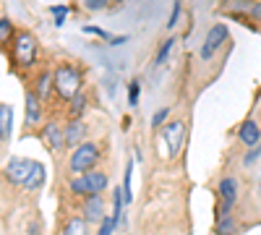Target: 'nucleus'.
Masks as SVG:
<instances>
[{"label": "nucleus", "mask_w": 261, "mask_h": 235, "mask_svg": "<svg viewBox=\"0 0 261 235\" xmlns=\"http://www.w3.org/2000/svg\"><path fill=\"white\" fill-rule=\"evenodd\" d=\"M42 120V105H39V97L34 92L27 94V123L29 125H37Z\"/></svg>", "instance_id": "ddd939ff"}, {"label": "nucleus", "mask_w": 261, "mask_h": 235, "mask_svg": "<svg viewBox=\"0 0 261 235\" xmlns=\"http://www.w3.org/2000/svg\"><path fill=\"white\" fill-rule=\"evenodd\" d=\"M180 3H175V6H172V13H170V21H167V29H175L178 27V18H180Z\"/></svg>", "instance_id": "b1692460"}, {"label": "nucleus", "mask_w": 261, "mask_h": 235, "mask_svg": "<svg viewBox=\"0 0 261 235\" xmlns=\"http://www.w3.org/2000/svg\"><path fill=\"white\" fill-rule=\"evenodd\" d=\"M84 220L86 222H102L105 220V199H102V194L84 199Z\"/></svg>", "instance_id": "9d476101"}, {"label": "nucleus", "mask_w": 261, "mask_h": 235, "mask_svg": "<svg viewBox=\"0 0 261 235\" xmlns=\"http://www.w3.org/2000/svg\"><path fill=\"white\" fill-rule=\"evenodd\" d=\"M217 235H235V220L220 217V222H217Z\"/></svg>", "instance_id": "a211bd4d"}, {"label": "nucleus", "mask_w": 261, "mask_h": 235, "mask_svg": "<svg viewBox=\"0 0 261 235\" xmlns=\"http://www.w3.org/2000/svg\"><path fill=\"white\" fill-rule=\"evenodd\" d=\"M34 167H37L34 160H27V157H11V160L6 162V178H8L13 186H21V188H24V186L29 183L32 173H34Z\"/></svg>", "instance_id": "39448f33"}, {"label": "nucleus", "mask_w": 261, "mask_h": 235, "mask_svg": "<svg viewBox=\"0 0 261 235\" xmlns=\"http://www.w3.org/2000/svg\"><path fill=\"white\" fill-rule=\"evenodd\" d=\"M167 115H170V108H162L160 113H154V118H151V125H154V128H165Z\"/></svg>", "instance_id": "4be33fe9"}, {"label": "nucleus", "mask_w": 261, "mask_h": 235, "mask_svg": "<svg viewBox=\"0 0 261 235\" xmlns=\"http://www.w3.org/2000/svg\"><path fill=\"white\" fill-rule=\"evenodd\" d=\"M227 39V27L225 24H214L209 32H206V39H204V47H201V60H209L217 50H220V45Z\"/></svg>", "instance_id": "0eeeda50"}, {"label": "nucleus", "mask_w": 261, "mask_h": 235, "mask_svg": "<svg viewBox=\"0 0 261 235\" xmlns=\"http://www.w3.org/2000/svg\"><path fill=\"white\" fill-rule=\"evenodd\" d=\"M53 87H55V92L63 97V99H73V97H79L81 94V84H84V79H81V71L76 68V66H58L55 71H53Z\"/></svg>", "instance_id": "f257e3e1"}, {"label": "nucleus", "mask_w": 261, "mask_h": 235, "mask_svg": "<svg viewBox=\"0 0 261 235\" xmlns=\"http://www.w3.org/2000/svg\"><path fill=\"white\" fill-rule=\"evenodd\" d=\"M84 32L86 34H97V37H107V32L105 29H97V27H84ZM107 39H110V37H107Z\"/></svg>", "instance_id": "c85d7f7f"}, {"label": "nucleus", "mask_w": 261, "mask_h": 235, "mask_svg": "<svg viewBox=\"0 0 261 235\" xmlns=\"http://www.w3.org/2000/svg\"><path fill=\"white\" fill-rule=\"evenodd\" d=\"M42 141H45L47 149H53V152H63V149L68 146V141H65V128H60L58 123H47L42 128Z\"/></svg>", "instance_id": "6e6552de"}, {"label": "nucleus", "mask_w": 261, "mask_h": 235, "mask_svg": "<svg viewBox=\"0 0 261 235\" xmlns=\"http://www.w3.org/2000/svg\"><path fill=\"white\" fill-rule=\"evenodd\" d=\"M84 108H86V97H84V94L73 97V99H71V120H79V115L84 113Z\"/></svg>", "instance_id": "6ab92c4d"}, {"label": "nucleus", "mask_w": 261, "mask_h": 235, "mask_svg": "<svg viewBox=\"0 0 261 235\" xmlns=\"http://www.w3.org/2000/svg\"><path fill=\"white\" fill-rule=\"evenodd\" d=\"M63 235H89L86 232V220L84 217H71L63 227Z\"/></svg>", "instance_id": "2eb2a0df"}, {"label": "nucleus", "mask_w": 261, "mask_h": 235, "mask_svg": "<svg viewBox=\"0 0 261 235\" xmlns=\"http://www.w3.org/2000/svg\"><path fill=\"white\" fill-rule=\"evenodd\" d=\"M13 60L18 68H29L37 60V39L32 32H16L13 37Z\"/></svg>", "instance_id": "20e7f679"}, {"label": "nucleus", "mask_w": 261, "mask_h": 235, "mask_svg": "<svg viewBox=\"0 0 261 235\" xmlns=\"http://www.w3.org/2000/svg\"><path fill=\"white\" fill-rule=\"evenodd\" d=\"M50 84H55V81H53V73H50V71L39 73V79H37V87H34V94H37L39 99H45V97L50 94Z\"/></svg>", "instance_id": "dca6fc26"}, {"label": "nucleus", "mask_w": 261, "mask_h": 235, "mask_svg": "<svg viewBox=\"0 0 261 235\" xmlns=\"http://www.w3.org/2000/svg\"><path fill=\"white\" fill-rule=\"evenodd\" d=\"M251 16L256 21H261V3H251Z\"/></svg>", "instance_id": "c756f323"}, {"label": "nucleus", "mask_w": 261, "mask_h": 235, "mask_svg": "<svg viewBox=\"0 0 261 235\" xmlns=\"http://www.w3.org/2000/svg\"><path fill=\"white\" fill-rule=\"evenodd\" d=\"M258 157H261V146H253L251 152L246 154V160H243V162H246V165H251V162H256Z\"/></svg>", "instance_id": "bb28decb"}, {"label": "nucleus", "mask_w": 261, "mask_h": 235, "mask_svg": "<svg viewBox=\"0 0 261 235\" xmlns=\"http://www.w3.org/2000/svg\"><path fill=\"white\" fill-rule=\"evenodd\" d=\"M45 167H42L39 162H37V167H34V173H32V178H29V183L24 186L27 191H37V188H42V186H45Z\"/></svg>", "instance_id": "f3484780"}, {"label": "nucleus", "mask_w": 261, "mask_h": 235, "mask_svg": "<svg viewBox=\"0 0 261 235\" xmlns=\"http://www.w3.org/2000/svg\"><path fill=\"white\" fill-rule=\"evenodd\" d=\"M50 13L55 16V27H63V21H65V13H68V8L65 6H53Z\"/></svg>", "instance_id": "412c9836"}, {"label": "nucleus", "mask_w": 261, "mask_h": 235, "mask_svg": "<svg viewBox=\"0 0 261 235\" xmlns=\"http://www.w3.org/2000/svg\"><path fill=\"white\" fill-rule=\"evenodd\" d=\"M84 136H86V125L81 120H68V125H65V141H68V146H81Z\"/></svg>", "instance_id": "f8f14e48"}, {"label": "nucleus", "mask_w": 261, "mask_h": 235, "mask_svg": "<svg viewBox=\"0 0 261 235\" xmlns=\"http://www.w3.org/2000/svg\"><path fill=\"white\" fill-rule=\"evenodd\" d=\"M172 45H175V39H167V42H162V47H160V53H157V58H154V66H160V63H165V58L170 55Z\"/></svg>", "instance_id": "aec40b11"}, {"label": "nucleus", "mask_w": 261, "mask_h": 235, "mask_svg": "<svg viewBox=\"0 0 261 235\" xmlns=\"http://www.w3.org/2000/svg\"><path fill=\"white\" fill-rule=\"evenodd\" d=\"M97 162H99V146L94 141H84L81 146L73 149V154L68 160V167L73 170V173H79V175H86V173L94 170Z\"/></svg>", "instance_id": "f03ea898"}, {"label": "nucleus", "mask_w": 261, "mask_h": 235, "mask_svg": "<svg viewBox=\"0 0 261 235\" xmlns=\"http://www.w3.org/2000/svg\"><path fill=\"white\" fill-rule=\"evenodd\" d=\"M11 131H13V113H11V105H0V136L3 141L11 139Z\"/></svg>", "instance_id": "4468645a"}, {"label": "nucleus", "mask_w": 261, "mask_h": 235, "mask_svg": "<svg viewBox=\"0 0 261 235\" xmlns=\"http://www.w3.org/2000/svg\"><path fill=\"white\" fill-rule=\"evenodd\" d=\"M238 139H241V144H246V146H258V141H261V128H258V123L256 120H246L243 125H241V131H238Z\"/></svg>", "instance_id": "9b49d317"}, {"label": "nucleus", "mask_w": 261, "mask_h": 235, "mask_svg": "<svg viewBox=\"0 0 261 235\" xmlns=\"http://www.w3.org/2000/svg\"><path fill=\"white\" fill-rule=\"evenodd\" d=\"M107 175L105 173H99V170H92V173H86V175H79V178H73L71 180V194L73 196H97V194H102V191L107 188Z\"/></svg>", "instance_id": "7ed1b4c3"}, {"label": "nucleus", "mask_w": 261, "mask_h": 235, "mask_svg": "<svg viewBox=\"0 0 261 235\" xmlns=\"http://www.w3.org/2000/svg\"><path fill=\"white\" fill-rule=\"evenodd\" d=\"M8 37H11V21L3 16L0 18V42H8Z\"/></svg>", "instance_id": "393cba45"}, {"label": "nucleus", "mask_w": 261, "mask_h": 235, "mask_svg": "<svg viewBox=\"0 0 261 235\" xmlns=\"http://www.w3.org/2000/svg\"><path fill=\"white\" fill-rule=\"evenodd\" d=\"M86 3V8L89 11H99V8H105V0H84Z\"/></svg>", "instance_id": "cd10ccee"}, {"label": "nucleus", "mask_w": 261, "mask_h": 235, "mask_svg": "<svg viewBox=\"0 0 261 235\" xmlns=\"http://www.w3.org/2000/svg\"><path fill=\"white\" fill-rule=\"evenodd\" d=\"M139 94H141V87H139V81H134V84L128 87V102L134 105V108L139 105Z\"/></svg>", "instance_id": "5701e85b"}, {"label": "nucleus", "mask_w": 261, "mask_h": 235, "mask_svg": "<svg viewBox=\"0 0 261 235\" xmlns=\"http://www.w3.org/2000/svg\"><path fill=\"white\" fill-rule=\"evenodd\" d=\"M115 225H118V222H115L113 217H105V220H102V227H99V235H113Z\"/></svg>", "instance_id": "a878e982"}, {"label": "nucleus", "mask_w": 261, "mask_h": 235, "mask_svg": "<svg viewBox=\"0 0 261 235\" xmlns=\"http://www.w3.org/2000/svg\"><path fill=\"white\" fill-rule=\"evenodd\" d=\"M220 196H222V206H220V217H230V209L238 199V180L235 178H222L220 180Z\"/></svg>", "instance_id": "1a4fd4ad"}, {"label": "nucleus", "mask_w": 261, "mask_h": 235, "mask_svg": "<svg viewBox=\"0 0 261 235\" xmlns=\"http://www.w3.org/2000/svg\"><path fill=\"white\" fill-rule=\"evenodd\" d=\"M162 139L170 149V154L172 157H178V152L183 149V139H186V125L180 120H172V123H165L162 128Z\"/></svg>", "instance_id": "423d86ee"}]
</instances>
